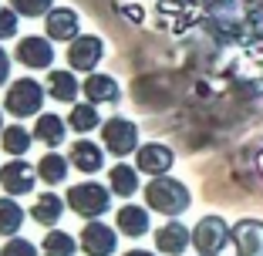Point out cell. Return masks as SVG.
<instances>
[{"instance_id":"1","label":"cell","mask_w":263,"mask_h":256,"mask_svg":"<svg viewBox=\"0 0 263 256\" xmlns=\"http://www.w3.org/2000/svg\"><path fill=\"white\" fill-rule=\"evenodd\" d=\"M145 206L152 212H162L165 219H176L193 206V192H189L186 182H179L172 175H155L152 182L145 186Z\"/></svg>"},{"instance_id":"2","label":"cell","mask_w":263,"mask_h":256,"mask_svg":"<svg viewBox=\"0 0 263 256\" xmlns=\"http://www.w3.org/2000/svg\"><path fill=\"white\" fill-rule=\"evenodd\" d=\"M64 199H68V209L78 212L85 223H88V219L105 216V212L111 209V189L101 186V182H95V179H85V182L71 186Z\"/></svg>"},{"instance_id":"3","label":"cell","mask_w":263,"mask_h":256,"mask_svg":"<svg viewBox=\"0 0 263 256\" xmlns=\"http://www.w3.org/2000/svg\"><path fill=\"white\" fill-rule=\"evenodd\" d=\"M233 243V226L223 216H202L193 229V249L199 256H219Z\"/></svg>"},{"instance_id":"4","label":"cell","mask_w":263,"mask_h":256,"mask_svg":"<svg viewBox=\"0 0 263 256\" xmlns=\"http://www.w3.org/2000/svg\"><path fill=\"white\" fill-rule=\"evenodd\" d=\"M44 91L47 88H41L34 78H17V81H10V88L4 91V108L14 118H31V115H37L41 105H44Z\"/></svg>"},{"instance_id":"5","label":"cell","mask_w":263,"mask_h":256,"mask_svg":"<svg viewBox=\"0 0 263 256\" xmlns=\"http://www.w3.org/2000/svg\"><path fill=\"white\" fill-rule=\"evenodd\" d=\"M101 145L108 148L115 159L139 152V125L132 118H108V122H101Z\"/></svg>"},{"instance_id":"6","label":"cell","mask_w":263,"mask_h":256,"mask_svg":"<svg viewBox=\"0 0 263 256\" xmlns=\"http://www.w3.org/2000/svg\"><path fill=\"white\" fill-rule=\"evenodd\" d=\"M101 57H105V41L95 37V34H78V37L68 44L71 71H85V74H91V71L101 64Z\"/></svg>"},{"instance_id":"7","label":"cell","mask_w":263,"mask_h":256,"mask_svg":"<svg viewBox=\"0 0 263 256\" xmlns=\"http://www.w3.org/2000/svg\"><path fill=\"white\" fill-rule=\"evenodd\" d=\"M14 57L24 64V68H31V71H44L54 64V44H51V37H37V34H31V37H21L17 41V51Z\"/></svg>"},{"instance_id":"8","label":"cell","mask_w":263,"mask_h":256,"mask_svg":"<svg viewBox=\"0 0 263 256\" xmlns=\"http://www.w3.org/2000/svg\"><path fill=\"white\" fill-rule=\"evenodd\" d=\"M176 165V152H172L169 145H162V142H145V145H139V152H135V169L145 172V175H169V169Z\"/></svg>"},{"instance_id":"9","label":"cell","mask_w":263,"mask_h":256,"mask_svg":"<svg viewBox=\"0 0 263 256\" xmlns=\"http://www.w3.org/2000/svg\"><path fill=\"white\" fill-rule=\"evenodd\" d=\"M78 243H81V249L88 256H111L118 249V233L111 226L98 223V219H88V226H81Z\"/></svg>"},{"instance_id":"10","label":"cell","mask_w":263,"mask_h":256,"mask_svg":"<svg viewBox=\"0 0 263 256\" xmlns=\"http://www.w3.org/2000/svg\"><path fill=\"white\" fill-rule=\"evenodd\" d=\"M233 253L236 256H263V219H236L233 223Z\"/></svg>"},{"instance_id":"11","label":"cell","mask_w":263,"mask_h":256,"mask_svg":"<svg viewBox=\"0 0 263 256\" xmlns=\"http://www.w3.org/2000/svg\"><path fill=\"white\" fill-rule=\"evenodd\" d=\"M37 169L31 162H24V159H14L0 169V186H4V195H27L37 182Z\"/></svg>"},{"instance_id":"12","label":"cell","mask_w":263,"mask_h":256,"mask_svg":"<svg viewBox=\"0 0 263 256\" xmlns=\"http://www.w3.org/2000/svg\"><path fill=\"white\" fill-rule=\"evenodd\" d=\"M44 34L51 41H74L78 34H81V17H78V10L71 7H51L44 17Z\"/></svg>"},{"instance_id":"13","label":"cell","mask_w":263,"mask_h":256,"mask_svg":"<svg viewBox=\"0 0 263 256\" xmlns=\"http://www.w3.org/2000/svg\"><path fill=\"white\" fill-rule=\"evenodd\" d=\"M189 246H193V233H189L179 219H169L165 226H159V229H155V249H159V253H165V256H182Z\"/></svg>"},{"instance_id":"14","label":"cell","mask_w":263,"mask_h":256,"mask_svg":"<svg viewBox=\"0 0 263 256\" xmlns=\"http://www.w3.org/2000/svg\"><path fill=\"white\" fill-rule=\"evenodd\" d=\"M81 91H85V98L91 101V105H118V101H122L118 81L111 78V74H98V71H91V74L85 78Z\"/></svg>"},{"instance_id":"15","label":"cell","mask_w":263,"mask_h":256,"mask_svg":"<svg viewBox=\"0 0 263 256\" xmlns=\"http://www.w3.org/2000/svg\"><path fill=\"white\" fill-rule=\"evenodd\" d=\"M68 162L74 165L78 172L91 175V172H101V165H105V152H101V145H95L91 139H78L74 145H71V152H68Z\"/></svg>"},{"instance_id":"16","label":"cell","mask_w":263,"mask_h":256,"mask_svg":"<svg viewBox=\"0 0 263 256\" xmlns=\"http://www.w3.org/2000/svg\"><path fill=\"white\" fill-rule=\"evenodd\" d=\"M115 226H118V233H122V236L139 240V236L148 233L152 219H148V209H145V206H135V202H128V206H122V209H118Z\"/></svg>"},{"instance_id":"17","label":"cell","mask_w":263,"mask_h":256,"mask_svg":"<svg viewBox=\"0 0 263 256\" xmlns=\"http://www.w3.org/2000/svg\"><path fill=\"white\" fill-rule=\"evenodd\" d=\"M31 216H34V223H37V226H58V223H61V216H64V202H61V195H54V192H41V195H34Z\"/></svg>"},{"instance_id":"18","label":"cell","mask_w":263,"mask_h":256,"mask_svg":"<svg viewBox=\"0 0 263 256\" xmlns=\"http://www.w3.org/2000/svg\"><path fill=\"white\" fill-rule=\"evenodd\" d=\"M44 88H47V94H51L54 101H64V105H71V101L81 94V85H78L74 71H51Z\"/></svg>"},{"instance_id":"19","label":"cell","mask_w":263,"mask_h":256,"mask_svg":"<svg viewBox=\"0 0 263 256\" xmlns=\"http://www.w3.org/2000/svg\"><path fill=\"white\" fill-rule=\"evenodd\" d=\"M108 189H111V195H118V199H132V195L139 192V169L118 162L115 169L108 172Z\"/></svg>"},{"instance_id":"20","label":"cell","mask_w":263,"mask_h":256,"mask_svg":"<svg viewBox=\"0 0 263 256\" xmlns=\"http://www.w3.org/2000/svg\"><path fill=\"white\" fill-rule=\"evenodd\" d=\"M64 132H68V122H61V115H41L34 122V142L41 145H64Z\"/></svg>"},{"instance_id":"21","label":"cell","mask_w":263,"mask_h":256,"mask_svg":"<svg viewBox=\"0 0 263 256\" xmlns=\"http://www.w3.org/2000/svg\"><path fill=\"white\" fill-rule=\"evenodd\" d=\"M68 128H74L78 135H88V132H95V128H101L98 105H91V101L74 105V108H71V115H68Z\"/></svg>"},{"instance_id":"22","label":"cell","mask_w":263,"mask_h":256,"mask_svg":"<svg viewBox=\"0 0 263 256\" xmlns=\"http://www.w3.org/2000/svg\"><path fill=\"white\" fill-rule=\"evenodd\" d=\"M68 159L64 155H58V152H47V155H41V162H37V175H41V182H47V186H58V182H64L68 179Z\"/></svg>"},{"instance_id":"23","label":"cell","mask_w":263,"mask_h":256,"mask_svg":"<svg viewBox=\"0 0 263 256\" xmlns=\"http://www.w3.org/2000/svg\"><path fill=\"white\" fill-rule=\"evenodd\" d=\"M31 142H34V135L24 128V125H7L4 132H0V145H4V152L7 155H14V159H21L27 148H31Z\"/></svg>"},{"instance_id":"24","label":"cell","mask_w":263,"mask_h":256,"mask_svg":"<svg viewBox=\"0 0 263 256\" xmlns=\"http://www.w3.org/2000/svg\"><path fill=\"white\" fill-rule=\"evenodd\" d=\"M74 249H78V240L71 233H64V229H51L44 236V243H41L44 256H74Z\"/></svg>"},{"instance_id":"25","label":"cell","mask_w":263,"mask_h":256,"mask_svg":"<svg viewBox=\"0 0 263 256\" xmlns=\"http://www.w3.org/2000/svg\"><path fill=\"white\" fill-rule=\"evenodd\" d=\"M24 226V209L17 206L14 199H0V236L7 240V236H17V229Z\"/></svg>"},{"instance_id":"26","label":"cell","mask_w":263,"mask_h":256,"mask_svg":"<svg viewBox=\"0 0 263 256\" xmlns=\"http://www.w3.org/2000/svg\"><path fill=\"white\" fill-rule=\"evenodd\" d=\"M21 17H47V10L54 7V0H7Z\"/></svg>"},{"instance_id":"27","label":"cell","mask_w":263,"mask_h":256,"mask_svg":"<svg viewBox=\"0 0 263 256\" xmlns=\"http://www.w3.org/2000/svg\"><path fill=\"white\" fill-rule=\"evenodd\" d=\"M17 24H21V14H17L14 7H0V41L7 37H17Z\"/></svg>"},{"instance_id":"28","label":"cell","mask_w":263,"mask_h":256,"mask_svg":"<svg viewBox=\"0 0 263 256\" xmlns=\"http://www.w3.org/2000/svg\"><path fill=\"white\" fill-rule=\"evenodd\" d=\"M0 256H37V249H34V243L21 240V236H10L7 246L0 249Z\"/></svg>"},{"instance_id":"29","label":"cell","mask_w":263,"mask_h":256,"mask_svg":"<svg viewBox=\"0 0 263 256\" xmlns=\"http://www.w3.org/2000/svg\"><path fill=\"white\" fill-rule=\"evenodd\" d=\"M7 78H10V54L0 47V88L7 85Z\"/></svg>"},{"instance_id":"30","label":"cell","mask_w":263,"mask_h":256,"mask_svg":"<svg viewBox=\"0 0 263 256\" xmlns=\"http://www.w3.org/2000/svg\"><path fill=\"white\" fill-rule=\"evenodd\" d=\"M125 256H155V253H148V249H128Z\"/></svg>"},{"instance_id":"31","label":"cell","mask_w":263,"mask_h":256,"mask_svg":"<svg viewBox=\"0 0 263 256\" xmlns=\"http://www.w3.org/2000/svg\"><path fill=\"white\" fill-rule=\"evenodd\" d=\"M0 132H4V118H0Z\"/></svg>"}]
</instances>
